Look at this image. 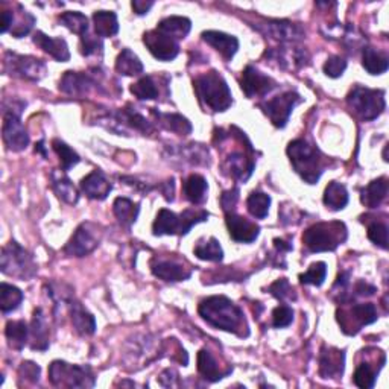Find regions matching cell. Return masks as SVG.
I'll list each match as a JSON object with an SVG mask.
<instances>
[{
    "instance_id": "cell-53",
    "label": "cell",
    "mask_w": 389,
    "mask_h": 389,
    "mask_svg": "<svg viewBox=\"0 0 389 389\" xmlns=\"http://www.w3.org/2000/svg\"><path fill=\"white\" fill-rule=\"evenodd\" d=\"M40 367L37 365V363L34 362H23L20 368H19V377L20 380H26V382H31V383H37L38 382V379H40Z\"/></svg>"
},
{
    "instance_id": "cell-27",
    "label": "cell",
    "mask_w": 389,
    "mask_h": 389,
    "mask_svg": "<svg viewBox=\"0 0 389 389\" xmlns=\"http://www.w3.org/2000/svg\"><path fill=\"white\" fill-rule=\"evenodd\" d=\"M198 371H200V374L205 380H209V382H218V380L223 379L231 372L222 371L216 359L213 358V354L205 349L198 353Z\"/></svg>"
},
{
    "instance_id": "cell-41",
    "label": "cell",
    "mask_w": 389,
    "mask_h": 389,
    "mask_svg": "<svg viewBox=\"0 0 389 389\" xmlns=\"http://www.w3.org/2000/svg\"><path fill=\"white\" fill-rule=\"evenodd\" d=\"M131 93L140 101H152V99H159L160 90L157 87L154 78L148 74V77L140 78L136 84L131 86Z\"/></svg>"
},
{
    "instance_id": "cell-34",
    "label": "cell",
    "mask_w": 389,
    "mask_h": 389,
    "mask_svg": "<svg viewBox=\"0 0 389 389\" xmlns=\"http://www.w3.org/2000/svg\"><path fill=\"white\" fill-rule=\"evenodd\" d=\"M116 70L123 77H136L143 72V64L131 49H123L116 60Z\"/></svg>"
},
{
    "instance_id": "cell-58",
    "label": "cell",
    "mask_w": 389,
    "mask_h": 389,
    "mask_svg": "<svg viewBox=\"0 0 389 389\" xmlns=\"http://www.w3.org/2000/svg\"><path fill=\"white\" fill-rule=\"evenodd\" d=\"M152 5H154V2H142V0H134V2H132V10H134L136 14L143 15L151 10Z\"/></svg>"
},
{
    "instance_id": "cell-44",
    "label": "cell",
    "mask_w": 389,
    "mask_h": 389,
    "mask_svg": "<svg viewBox=\"0 0 389 389\" xmlns=\"http://www.w3.org/2000/svg\"><path fill=\"white\" fill-rule=\"evenodd\" d=\"M269 205H271V198L263 192H253L250 198L246 200L248 212L257 219H264L268 216Z\"/></svg>"
},
{
    "instance_id": "cell-49",
    "label": "cell",
    "mask_w": 389,
    "mask_h": 389,
    "mask_svg": "<svg viewBox=\"0 0 389 389\" xmlns=\"http://www.w3.org/2000/svg\"><path fill=\"white\" fill-rule=\"evenodd\" d=\"M269 294L272 296H276L277 300L280 301H285V300H295V292H294V287L291 286V283L286 278H280L277 280L276 283H272L269 286Z\"/></svg>"
},
{
    "instance_id": "cell-47",
    "label": "cell",
    "mask_w": 389,
    "mask_h": 389,
    "mask_svg": "<svg viewBox=\"0 0 389 389\" xmlns=\"http://www.w3.org/2000/svg\"><path fill=\"white\" fill-rule=\"evenodd\" d=\"M327 276V264L324 262H317L310 264V268L300 276L303 285H312V286H321L324 283Z\"/></svg>"
},
{
    "instance_id": "cell-14",
    "label": "cell",
    "mask_w": 389,
    "mask_h": 389,
    "mask_svg": "<svg viewBox=\"0 0 389 389\" xmlns=\"http://www.w3.org/2000/svg\"><path fill=\"white\" fill-rule=\"evenodd\" d=\"M19 113L15 110H5L3 113L2 137L6 148L14 152H20L29 145V134L19 118Z\"/></svg>"
},
{
    "instance_id": "cell-10",
    "label": "cell",
    "mask_w": 389,
    "mask_h": 389,
    "mask_svg": "<svg viewBox=\"0 0 389 389\" xmlns=\"http://www.w3.org/2000/svg\"><path fill=\"white\" fill-rule=\"evenodd\" d=\"M5 70L22 79L40 81L45 78L47 68L46 63L38 58L8 52L5 55Z\"/></svg>"
},
{
    "instance_id": "cell-25",
    "label": "cell",
    "mask_w": 389,
    "mask_h": 389,
    "mask_svg": "<svg viewBox=\"0 0 389 389\" xmlns=\"http://www.w3.org/2000/svg\"><path fill=\"white\" fill-rule=\"evenodd\" d=\"M267 29L269 37L281 41V43H286V41H298L304 37L303 28L291 22H269L267 24Z\"/></svg>"
},
{
    "instance_id": "cell-42",
    "label": "cell",
    "mask_w": 389,
    "mask_h": 389,
    "mask_svg": "<svg viewBox=\"0 0 389 389\" xmlns=\"http://www.w3.org/2000/svg\"><path fill=\"white\" fill-rule=\"evenodd\" d=\"M380 370H382V368L372 367V363L367 362V360L359 363L358 368H356V372H354L356 386H359L362 389H370V388L374 386Z\"/></svg>"
},
{
    "instance_id": "cell-16",
    "label": "cell",
    "mask_w": 389,
    "mask_h": 389,
    "mask_svg": "<svg viewBox=\"0 0 389 389\" xmlns=\"http://www.w3.org/2000/svg\"><path fill=\"white\" fill-rule=\"evenodd\" d=\"M241 87L242 92L248 97H263L267 96L271 90L276 88V81L269 78L268 74H263L253 65L242 72V79H241Z\"/></svg>"
},
{
    "instance_id": "cell-40",
    "label": "cell",
    "mask_w": 389,
    "mask_h": 389,
    "mask_svg": "<svg viewBox=\"0 0 389 389\" xmlns=\"http://www.w3.org/2000/svg\"><path fill=\"white\" fill-rule=\"evenodd\" d=\"M63 26L72 31L73 34H78L79 37H84L88 32V19L82 13L78 11H68L58 17Z\"/></svg>"
},
{
    "instance_id": "cell-43",
    "label": "cell",
    "mask_w": 389,
    "mask_h": 389,
    "mask_svg": "<svg viewBox=\"0 0 389 389\" xmlns=\"http://www.w3.org/2000/svg\"><path fill=\"white\" fill-rule=\"evenodd\" d=\"M195 255L198 259L207 262H221L223 259V251L216 239L210 237L209 241L200 242L196 245Z\"/></svg>"
},
{
    "instance_id": "cell-9",
    "label": "cell",
    "mask_w": 389,
    "mask_h": 389,
    "mask_svg": "<svg viewBox=\"0 0 389 389\" xmlns=\"http://www.w3.org/2000/svg\"><path fill=\"white\" fill-rule=\"evenodd\" d=\"M338 322L345 335H356L360 330L376 322L379 315L374 304H351L350 308H342L338 310Z\"/></svg>"
},
{
    "instance_id": "cell-32",
    "label": "cell",
    "mask_w": 389,
    "mask_h": 389,
    "mask_svg": "<svg viewBox=\"0 0 389 389\" xmlns=\"http://www.w3.org/2000/svg\"><path fill=\"white\" fill-rule=\"evenodd\" d=\"M93 22H95V31L96 35L106 38L113 37L119 32V22L118 15L113 11H96L93 14Z\"/></svg>"
},
{
    "instance_id": "cell-57",
    "label": "cell",
    "mask_w": 389,
    "mask_h": 389,
    "mask_svg": "<svg viewBox=\"0 0 389 389\" xmlns=\"http://www.w3.org/2000/svg\"><path fill=\"white\" fill-rule=\"evenodd\" d=\"M2 23H0V31L3 32H8V29H10L11 26H13V20H14V11H8V10H5V11H2Z\"/></svg>"
},
{
    "instance_id": "cell-45",
    "label": "cell",
    "mask_w": 389,
    "mask_h": 389,
    "mask_svg": "<svg viewBox=\"0 0 389 389\" xmlns=\"http://www.w3.org/2000/svg\"><path fill=\"white\" fill-rule=\"evenodd\" d=\"M52 148H54V151L56 152L58 159H60L63 170H69L73 166H77V164L81 161L79 155L74 152L68 143L61 142V140L55 138L52 142Z\"/></svg>"
},
{
    "instance_id": "cell-31",
    "label": "cell",
    "mask_w": 389,
    "mask_h": 389,
    "mask_svg": "<svg viewBox=\"0 0 389 389\" xmlns=\"http://www.w3.org/2000/svg\"><path fill=\"white\" fill-rule=\"evenodd\" d=\"M183 190H184V196L189 203H192L195 205L203 204L207 198V190H209V186H207V180L203 175H198V173H193L190 175L183 184Z\"/></svg>"
},
{
    "instance_id": "cell-1",
    "label": "cell",
    "mask_w": 389,
    "mask_h": 389,
    "mask_svg": "<svg viewBox=\"0 0 389 389\" xmlns=\"http://www.w3.org/2000/svg\"><path fill=\"white\" fill-rule=\"evenodd\" d=\"M198 312H200L203 319L219 330H225V332L235 333L241 338L250 335L242 309L228 300L227 296L214 295L205 298L201 301Z\"/></svg>"
},
{
    "instance_id": "cell-54",
    "label": "cell",
    "mask_w": 389,
    "mask_h": 389,
    "mask_svg": "<svg viewBox=\"0 0 389 389\" xmlns=\"http://www.w3.org/2000/svg\"><path fill=\"white\" fill-rule=\"evenodd\" d=\"M237 200H239V189H231L228 192H223L221 196L222 209L225 210V213L235 212V205L237 204Z\"/></svg>"
},
{
    "instance_id": "cell-46",
    "label": "cell",
    "mask_w": 389,
    "mask_h": 389,
    "mask_svg": "<svg viewBox=\"0 0 389 389\" xmlns=\"http://www.w3.org/2000/svg\"><path fill=\"white\" fill-rule=\"evenodd\" d=\"M17 22V24L11 29V34L15 37V38H22L24 35H28L31 29L34 28V24H35V17L32 15L31 13H28L26 10L22 5H19V19L15 17V13H14V20H13V24Z\"/></svg>"
},
{
    "instance_id": "cell-3",
    "label": "cell",
    "mask_w": 389,
    "mask_h": 389,
    "mask_svg": "<svg viewBox=\"0 0 389 389\" xmlns=\"http://www.w3.org/2000/svg\"><path fill=\"white\" fill-rule=\"evenodd\" d=\"M195 93L200 99V102L214 113L227 111L233 104L231 90L218 72H209L198 77L193 81Z\"/></svg>"
},
{
    "instance_id": "cell-50",
    "label": "cell",
    "mask_w": 389,
    "mask_h": 389,
    "mask_svg": "<svg viewBox=\"0 0 389 389\" xmlns=\"http://www.w3.org/2000/svg\"><path fill=\"white\" fill-rule=\"evenodd\" d=\"M294 321V310L289 308V305H278L272 312V326L277 328H285L287 326H291V322Z\"/></svg>"
},
{
    "instance_id": "cell-37",
    "label": "cell",
    "mask_w": 389,
    "mask_h": 389,
    "mask_svg": "<svg viewBox=\"0 0 389 389\" xmlns=\"http://www.w3.org/2000/svg\"><path fill=\"white\" fill-rule=\"evenodd\" d=\"M5 335L8 339V344H10L11 349L14 350H22L28 341L29 335V327L24 321H10L6 324Z\"/></svg>"
},
{
    "instance_id": "cell-38",
    "label": "cell",
    "mask_w": 389,
    "mask_h": 389,
    "mask_svg": "<svg viewBox=\"0 0 389 389\" xmlns=\"http://www.w3.org/2000/svg\"><path fill=\"white\" fill-rule=\"evenodd\" d=\"M362 64L370 74H382L389 68V60L385 54L376 51L374 47H365Z\"/></svg>"
},
{
    "instance_id": "cell-18",
    "label": "cell",
    "mask_w": 389,
    "mask_h": 389,
    "mask_svg": "<svg viewBox=\"0 0 389 389\" xmlns=\"http://www.w3.org/2000/svg\"><path fill=\"white\" fill-rule=\"evenodd\" d=\"M254 159L242 151H233L223 160V170L228 177L237 181H246L254 170Z\"/></svg>"
},
{
    "instance_id": "cell-2",
    "label": "cell",
    "mask_w": 389,
    "mask_h": 389,
    "mask_svg": "<svg viewBox=\"0 0 389 389\" xmlns=\"http://www.w3.org/2000/svg\"><path fill=\"white\" fill-rule=\"evenodd\" d=\"M287 155L291 159L295 172L308 184H315L327 168V159L317 146L303 138L294 140L287 146Z\"/></svg>"
},
{
    "instance_id": "cell-17",
    "label": "cell",
    "mask_w": 389,
    "mask_h": 389,
    "mask_svg": "<svg viewBox=\"0 0 389 389\" xmlns=\"http://www.w3.org/2000/svg\"><path fill=\"white\" fill-rule=\"evenodd\" d=\"M227 228L231 239L241 244H251L259 237L260 227L244 216H239L235 212L227 213Z\"/></svg>"
},
{
    "instance_id": "cell-28",
    "label": "cell",
    "mask_w": 389,
    "mask_h": 389,
    "mask_svg": "<svg viewBox=\"0 0 389 389\" xmlns=\"http://www.w3.org/2000/svg\"><path fill=\"white\" fill-rule=\"evenodd\" d=\"M72 324L79 335H93L96 332V321L92 313L82 308L81 303L70 301Z\"/></svg>"
},
{
    "instance_id": "cell-5",
    "label": "cell",
    "mask_w": 389,
    "mask_h": 389,
    "mask_svg": "<svg viewBox=\"0 0 389 389\" xmlns=\"http://www.w3.org/2000/svg\"><path fill=\"white\" fill-rule=\"evenodd\" d=\"M209 218V212L205 210H193L189 209L181 214H175L170 210L163 209L157 214V219L154 221L152 231L155 236H173V235H187L190 228L196 223L204 222Z\"/></svg>"
},
{
    "instance_id": "cell-20",
    "label": "cell",
    "mask_w": 389,
    "mask_h": 389,
    "mask_svg": "<svg viewBox=\"0 0 389 389\" xmlns=\"http://www.w3.org/2000/svg\"><path fill=\"white\" fill-rule=\"evenodd\" d=\"M96 86V81L87 73L65 72L60 81V90L70 96H84Z\"/></svg>"
},
{
    "instance_id": "cell-30",
    "label": "cell",
    "mask_w": 389,
    "mask_h": 389,
    "mask_svg": "<svg viewBox=\"0 0 389 389\" xmlns=\"http://www.w3.org/2000/svg\"><path fill=\"white\" fill-rule=\"evenodd\" d=\"M190 29H192V22L187 17H180V15H172V17L163 19L159 23V26H157V31L163 32V34H166L173 40L186 38Z\"/></svg>"
},
{
    "instance_id": "cell-8",
    "label": "cell",
    "mask_w": 389,
    "mask_h": 389,
    "mask_svg": "<svg viewBox=\"0 0 389 389\" xmlns=\"http://www.w3.org/2000/svg\"><path fill=\"white\" fill-rule=\"evenodd\" d=\"M49 379L54 386L65 388H93L95 376L88 367L70 365L68 362L55 360L49 367Z\"/></svg>"
},
{
    "instance_id": "cell-52",
    "label": "cell",
    "mask_w": 389,
    "mask_h": 389,
    "mask_svg": "<svg viewBox=\"0 0 389 389\" xmlns=\"http://www.w3.org/2000/svg\"><path fill=\"white\" fill-rule=\"evenodd\" d=\"M104 51V45L102 41L99 38H93L90 37L88 34H86L84 37H81V52L82 55L86 56H92V55H102Z\"/></svg>"
},
{
    "instance_id": "cell-12",
    "label": "cell",
    "mask_w": 389,
    "mask_h": 389,
    "mask_svg": "<svg viewBox=\"0 0 389 389\" xmlns=\"http://www.w3.org/2000/svg\"><path fill=\"white\" fill-rule=\"evenodd\" d=\"M301 102V96L295 92H286L283 95H278L268 102H263L259 106L262 111L268 116V119L272 122V125L277 128L286 127V123L291 118L295 106Z\"/></svg>"
},
{
    "instance_id": "cell-59",
    "label": "cell",
    "mask_w": 389,
    "mask_h": 389,
    "mask_svg": "<svg viewBox=\"0 0 389 389\" xmlns=\"http://www.w3.org/2000/svg\"><path fill=\"white\" fill-rule=\"evenodd\" d=\"M274 245H276L278 253H286V251H291L292 250V245L285 242L283 239H274Z\"/></svg>"
},
{
    "instance_id": "cell-23",
    "label": "cell",
    "mask_w": 389,
    "mask_h": 389,
    "mask_svg": "<svg viewBox=\"0 0 389 389\" xmlns=\"http://www.w3.org/2000/svg\"><path fill=\"white\" fill-rule=\"evenodd\" d=\"M34 43L41 49V51H45L46 54L55 58L56 61L65 63L70 60L69 46L63 38H54L43 34V32H37L34 35Z\"/></svg>"
},
{
    "instance_id": "cell-35",
    "label": "cell",
    "mask_w": 389,
    "mask_h": 389,
    "mask_svg": "<svg viewBox=\"0 0 389 389\" xmlns=\"http://www.w3.org/2000/svg\"><path fill=\"white\" fill-rule=\"evenodd\" d=\"M140 207L138 204H134L128 198H118L113 204V212L116 218L125 227H131L132 223L137 221Z\"/></svg>"
},
{
    "instance_id": "cell-21",
    "label": "cell",
    "mask_w": 389,
    "mask_h": 389,
    "mask_svg": "<svg viewBox=\"0 0 389 389\" xmlns=\"http://www.w3.org/2000/svg\"><path fill=\"white\" fill-rule=\"evenodd\" d=\"M81 189L90 200L102 201L110 195L113 186L101 170H93L81 181Z\"/></svg>"
},
{
    "instance_id": "cell-6",
    "label": "cell",
    "mask_w": 389,
    "mask_h": 389,
    "mask_svg": "<svg viewBox=\"0 0 389 389\" xmlns=\"http://www.w3.org/2000/svg\"><path fill=\"white\" fill-rule=\"evenodd\" d=\"M351 111L362 120H374L385 111V92L356 86L347 96Z\"/></svg>"
},
{
    "instance_id": "cell-29",
    "label": "cell",
    "mask_w": 389,
    "mask_h": 389,
    "mask_svg": "<svg viewBox=\"0 0 389 389\" xmlns=\"http://www.w3.org/2000/svg\"><path fill=\"white\" fill-rule=\"evenodd\" d=\"M151 113L155 116L164 129L175 132L178 136H189L192 132V123L184 116L175 113H157L154 109H151Z\"/></svg>"
},
{
    "instance_id": "cell-33",
    "label": "cell",
    "mask_w": 389,
    "mask_h": 389,
    "mask_svg": "<svg viewBox=\"0 0 389 389\" xmlns=\"http://www.w3.org/2000/svg\"><path fill=\"white\" fill-rule=\"evenodd\" d=\"M52 189L55 190L56 196L60 198V200H63L64 203L73 205V204H77L79 200L78 190L74 189L72 181L60 172L52 173Z\"/></svg>"
},
{
    "instance_id": "cell-26",
    "label": "cell",
    "mask_w": 389,
    "mask_h": 389,
    "mask_svg": "<svg viewBox=\"0 0 389 389\" xmlns=\"http://www.w3.org/2000/svg\"><path fill=\"white\" fill-rule=\"evenodd\" d=\"M388 187L389 184L385 177L371 181V183L362 190V204L368 207V209H377V207H380V204L386 200Z\"/></svg>"
},
{
    "instance_id": "cell-11",
    "label": "cell",
    "mask_w": 389,
    "mask_h": 389,
    "mask_svg": "<svg viewBox=\"0 0 389 389\" xmlns=\"http://www.w3.org/2000/svg\"><path fill=\"white\" fill-rule=\"evenodd\" d=\"M101 231L99 227L92 222H84L74 231L70 237L69 244L65 245V254L73 255V257H84L93 250H96L99 242H101Z\"/></svg>"
},
{
    "instance_id": "cell-39",
    "label": "cell",
    "mask_w": 389,
    "mask_h": 389,
    "mask_svg": "<svg viewBox=\"0 0 389 389\" xmlns=\"http://www.w3.org/2000/svg\"><path fill=\"white\" fill-rule=\"evenodd\" d=\"M23 301V292L13 285H0V308L3 313H10L19 308Z\"/></svg>"
},
{
    "instance_id": "cell-24",
    "label": "cell",
    "mask_w": 389,
    "mask_h": 389,
    "mask_svg": "<svg viewBox=\"0 0 389 389\" xmlns=\"http://www.w3.org/2000/svg\"><path fill=\"white\" fill-rule=\"evenodd\" d=\"M29 335H31V339H32V344H31L32 350H38V351L47 350V347H49V327H47V321H46L45 313L41 309H35V312H34V318H32V322H31Z\"/></svg>"
},
{
    "instance_id": "cell-7",
    "label": "cell",
    "mask_w": 389,
    "mask_h": 389,
    "mask_svg": "<svg viewBox=\"0 0 389 389\" xmlns=\"http://www.w3.org/2000/svg\"><path fill=\"white\" fill-rule=\"evenodd\" d=\"M0 268L3 274L20 280H29L37 272L32 255L14 241L3 246L2 255H0Z\"/></svg>"
},
{
    "instance_id": "cell-19",
    "label": "cell",
    "mask_w": 389,
    "mask_h": 389,
    "mask_svg": "<svg viewBox=\"0 0 389 389\" xmlns=\"http://www.w3.org/2000/svg\"><path fill=\"white\" fill-rule=\"evenodd\" d=\"M345 353L338 349L322 347L319 354V376L322 379H338L344 374Z\"/></svg>"
},
{
    "instance_id": "cell-56",
    "label": "cell",
    "mask_w": 389,
    "mask_h": 389,
    "mask_svg": "<svg viewBox=\"0 0 389 389\" xmlns=\"http://www.w3.org/2000/svg\"><path fill=\"white\" fill-rule=\"evenodd\" d=\"M354 291H356V294L360 295V296H371V295L376 294V287L365 283V281H359V283L356 285Z\"/></svg>"
},
{
    "instance_id": "cell-36",
    "label": "cell",
    "mask_w": 389,
    "mask_h": 389,
    "mask_svg": "<svg viewBox=\"0 0 389 389\" xmlns=\"http://www.w3.org/2000/svg\"><path fill=\"white\" fill-rule=\"evenodd\" d=\"M324 204L327 205V209L335 212L345 209V205L349 204V192H347L345 186L332 181L324 192Z\"/></svg>"
},
{
    "instance_id": "cell-13",
    "label": "cell",
    "mask_w": 389,
    "mask_h": 389,
    "mask_svg": "<svg viewBox=\"0 0 389 389\" xmlns=\"http://www.w3.org/2000/svg\"><path fill=\"white\" fill-rule=\"evenodd\" d=\"M151 271L155 277L164 281H183L192 276V268L184 259H178L175 254L159 255L151 260Z\"/></svg>"
},
{
    "instance_id": "cell-55",
    "label": "cell",
    "mask_w": 389,
    "mask_h": 389,
    "mask_svg": "<svg viewBox=\"0 0 389 389\" xmlns=\"http://www.w3.org/2000/svg\"><path fill=\"white\" fill-rule=\"evenodd\" d=\"M160 383L166 388L178 385V372L175 370H164L160 376Z\"/></svg>"
},
{
    "instance_id": "cell-15",
    "label": "cell",
    "mask_w": 389,
    "mask_h": 389,
    "mask_svg": "<svg viewBox=\"0 0 389 389\" xmlns=\"http://www.w3.org/2000/svg\"><path fill=\"white\" fill-rule=\"evenodd\" d=\"M143 43L149 49V52L160 61H172L180 54L178 41L157 29L146 32L143 35Z\"/></svg>"
},
{
    "instance_id": "cell-22",
    "label": "cell",
    "mask_w": 389,
    "mask_h": 389,
    "mask_svg": "<svg viewBox=\"0 0 389 389\" xmlns=\"http://www.w3.org/2000/svg\"><path fill=\"white\" fill-rule=\"evenodd\" d=\"M203 40L207 45H210L212 47L216 49V51L225 58L227 61H230L231 58L235 56V54L239 49V40L233 35L223 34V32L205 31L203 32Z\"/></svg>"
},
{
    "instance_id": "cell-4",
    "label": "cell",
    "mask_w": 389,
    "mask_h": 389,
    "mask_svg": "<svg viewBox=\"0 0 389 389\" xmlns=\"http://www.w3.org/2000/svg\"><path fill=\"white\" fill-rule=\"evenodd\" d=\"M347 241V227L344 222H319L309 227L303 235V244L310 253L335 251Z\"/></svg>"
},
{
    "instance_id": "cell-48",
    "label": "cell",
    "mask_w": 389,
    "mask_h": 389,
    "mask_svg": "<svg viewBox=\"0 0 389 389\" xmlns=\"http://www.w3.org/2000/svg\"><path fill=\"white\" fill-rule=\"evenodd\" d=\"M368 239L383 250H388V223L374 221L368 225Z\"/></svg>"
},
{
    "instance_id": "cell-51",
    "label": "cell",
    "mask_w": 389,
    "mask_h": 389,
    "mask_svg": "<svg viewBox=\"0 0 389 389\" xmlns=\"http://www.w3.org/2000/svg\"><path fill=\"white\" fill-rule=\"evenodd\" d=\"M345 69H347V61L344 60V58L338 56V55L330 56L324 64V73L330 78L342 77V73L345 72Z\"/></svg>"
}]
</instances>
